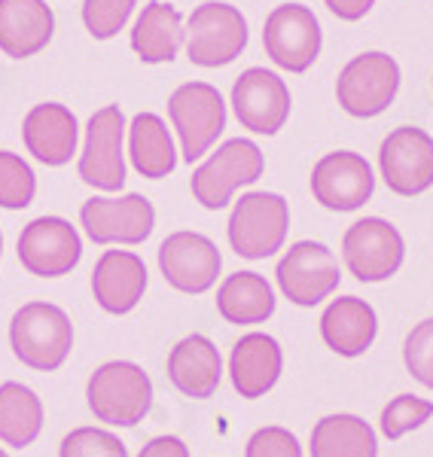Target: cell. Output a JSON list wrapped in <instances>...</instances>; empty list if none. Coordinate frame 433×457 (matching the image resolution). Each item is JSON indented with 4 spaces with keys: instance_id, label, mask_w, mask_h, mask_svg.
Instances as JSON below:
<instances>
[{
    "instance_id": "obj_22",
    "label": "cell",
    "mask_w": 433,
    "mask_h": 457,
    "mask_svg": "<svg viewBox=\"0 0 433 457\" xmlns=\"http://www.w3.org/2000/svg\"><path fill=\"white\" fill-rule=\"evenodd\" d=\"M55 12L46 0H0V53L31 58L53 43Z\"/></svg>"
},
{
    "instance_id": "obj_17",
    "label": "cell",
    "mask_w": 433,
    "mask_h": 457,
    "mask_svg": "<svg viewBox=\"0 0 433 457\" xmlns=\"http://www.w3.org/2000/svg\"><path fill=\"white\" fill-rule=\"evenodd\" d=\"M159 271L168 287H174L178 293L202 296L217 284L223 271V256L208 235L180 228L159 245Z\"/></svg>"
},
{
    "instance_id": "obj_27",
    "label": "cell",
    "mask_w": 433,
    "mask_h": 457,
    "mask_svg": "<svg viewBox=\"0 0 433 457\" xmlns=\"http://www.w3.org/2000/svg\"><path fill=\"white\" fill-rule=\"evenodd\" d=\"M308 457H379L376 427L361 415H324L312 427Z\"/></svg>"
},
{
    "instance_id": "obj_33",
    "label": "cell",
    "mask_w": 433,
    "mask_h": 457,
    "mask_svg": "<svg viewBox=\"0 0 433 457\" xmlns=\"http://www.w3.org/2000/svg\"><path fill=\"white\" fill-rule=\"evenodd\" d=\"M403 363L412 381H418L424 390H433V317H424L409 329L403 342Z\"/></svg>"
},
{
    "instance_id": "obj_34",
    "label": "cell",
    "mask_w": 433,
    "mask_h": 457,
    "mask_svg": "<svg viewBox=\"0 0 433 457\" xmlns=\"http://www.w3.org/2000/svg\"><path fill=\"white\" fill-rule=\"evenodd\" d=\"M245 457H305L299 439L293 436L287 427H260L245 445Z\"/></svg>"
},
{
    "instance_id": "obj_24",
    "label": "cell",
    "mask_w": 433,
    "mask_h": 457,
    "mask_svg": "<svg viewBox=\"0 0 433 457\" xmlns=\"http://www.w3.org/2000/svg\"><path fill=\"white\" fill-rule=\"evenodd\" d=\"M187 43V19L165 0H150L131 28V53L144 64H171Z\"/></svg>"
},
{
    "instance_id": "obj_9",
    "label": "cell",
    "mask_w": 433,
    "mask_h": 457,
    "mask_svg": "<svg viewBox=\"0 0 433 457\" xmlns=\"http://www.w3.org/2000/svg\"><path fill=\"white\" fill-rule=\"evenodd\" d=\"M79 226L95 245L135 247L144 245L156 228V208L141 193L92 195L79 208Z\"/></svg>"
},
{
    "instance_id": "obj_8",
    "label": "cell",
    "mask_w": 433,
    "mask_h": 457,
    "mask_svg": "<svg viewBox=\"0 0 433 457\" xmlns=\"http://www.w3.org/2000/svg\"><path fill=\"white\" fill-rule=\"evenodd\" d=\"M77 171L79 180L98 193H120L126 187V113L116 104L95 110L86 122Z\"/></svg>"
},
{
    "instance_id": "obj_13",
    "label": "cell",
    "mask_w": 433,
    "mask_h": 457,
    "mask_svg": "<svg viewBox=\"0 0 433 457\" xmlns=\"http://www.w3.org/2000/svg\"><path fill=\"white\" fill-rule=\"evenodd\" d=\"M379 171L394 195H424L433 187V137L418 125L394 129L379 146Z\"/></svg>"
},
{
    "instance_id": "obj_29",
    "label": "cell",
    "mask_w": 433,
    "mask_h": 457,
    "mask_svg": "<svg viewBox=\"0 0 433 457\" xmlns=\"http://www.w3.org/2000/svg\"><path fill=\"white\" fill-rule=\"evenodd\" d=\"M430 418H433L430 400H424V396H418V394H400L381 409L379 430L387 442H397L406 436V433L421 430Z\"/></svg>"
},
{
    "instance_id": "obj_16",
    "label": "cell",
    "mask_w": 433,
    "mask_h": 457,
    "mask_svg": "<svg viewBox=\"0 0 433 457\" xmlns=\"http://www.w3.org/2000/svg\"><path fill=\"white\" fill-rule=\"evenodd\" d=\"M376 193V171L361 153L333 150L312 168V195L321 208L336 213L361 211Z\"/></svg>"
},
{
    "instance_id": "obj_28",
    "label": "cell",
    "mask_w": 433,
    "mask_h": 457,
    "mask_svg": "<svg viewBox=\"0 0 433 457\" xmlns=\"http://www.w3.org/2000/svg\"><path fill=\"white\" fill-rule=\"evenodd\" d=\"M43 421V400L21 381H4L0 385V442L10 448H28L40 439Z\"/></svg>"
},
{
    "instance_id": "obj_30",
    "label": "cell",
    "mask_w": 433,
    "mask_h": 457,
    "mask_svg": "<svg viewBox=\"0 0 433 457\" xmlns=\"http://www.w3.org/2000/svg\"><path fill=\"white\" fill-rule=\"evenodd\" d=\"M37 195V174L19 153L0 150V208L25 211Z\"/></svg>"
},
{
    "instance_id": "obj_21",
    "label": "cell",
    "mask_w": 433,
    "mask_h": 457,
    "mask_svg": "<svg viewBox=\"0 0 433 457\" xmlns=\"http://www.w3.org/2000/svg\"><path fill=\"white\" fill-rule=\"evenodd\" d=\"M284 372V351L266 333H247L235 342L229 353V378L238 396L260 400L281 381Z\"/></svg>"
},
{
    "instance_id": "obj_12",
    "label": "cell",
    "mask_w": 433,
    "mask_h": 457,
    "mask_svg": "<svg viewBox=\"0 0 433 457\" xmlns=\"http://www.w3.org/2000/svg\"><path fill=\"white\" fill-rule=\"evenodd\" d=\"M262 49L269 62L287 73H305L321 58L324 31L305 4H281L266 16L262 25Z\"/></svg>"
},
{
    "instance_id": "obj_11",
    "label": "cell",
    "mask_w": 433,
    "mask_h": 457,
    "mask_svg": "<svg viewBox=\"0 0 433 457\" xmlns=\"http://www.w3.org/2000/svg\"><path fill=\"white\" fill-rule=\"evenodd\" d=\"M406 260L400 228L381 217H363L348 226L342 238V262L361 284H381L394 278Z\"/></svg>"
},
{
    "instance_id": "obj_1",
    "label": "cell",
    "mask_w": 433,
    "mask_h": 457,
    "mask_svg": "<svg viewBox=\"0 0 433 457\" xmlns=\"http://www.w3.org/2000/svg\"><path fill=\"white\" fill-rule=\"evenodd\" d=\"M10 348L21 366L34 372H55L73 351V323L53 302H28L10 320Z\"/></svg>"
},
{
    "instance_id": "obj_23",
    "label": "cell",
    "mask_w": 433,
    "mask_h": 457,
    "mask_svg": "<svg viewBox=\"0 0 433 457\" xmlns=\"http://www.w3.org/2000/svg\"><path fill=\"white\" fill-rule=\"evenodd\" d=\"M379 336L376 308L361 296L333 299L321 314V338L333 353L345 360H354L372 348Z\"/></svg>"
},
{
    "instance_id": "obj_19",
    "label": "cell",
    "mask_w": 433,
    "mask_h": 457,
    "mask_svg": "<svg viewBox=\"0 0 433 457\" xmlns=\"http://www.w3.org/2000/svg\"><path fill=\"white\" fill-rule=\"evenodd\" d=\"M21 141H25V150L31 153V159H37L40 165L62 168L77 156L79 122L71 107L58 104V101H43V104H34L25 113Z\"/></svg>"
},
{
    "instance_id": "obj_2",
    "label": "cell",
    "mask_w": 433,
    "mask_h": 457,
    "mask_svg": "<svg viewBox=\"0 0 433 457\" xmlns=\"http://www.w3.org/2000/svg\"><path fill=\"white\" fill-rule=\"evenodd\" d=\"M86 403L92 415L107 427H137L153 409V381L144 366L131 360H110L92 372L86 385Z\"/></svg>"
},
{
    "instance_id": "obj_32",
    "label": "cell",
    "mask_w": 433,
    "mask_h": 457,
    "mask_svg": "<svg viewBox=\"0 0 433 457\" xmlns=\"http://www.w3.org/2000/svg\"><path fill=\"white\" fill-rule=\"evenodd\" d=\"M58 457H129L126 442L101 427H77L58 445Z\"/></svg>"
},
{
    "instance_id": "obj_35",
    "label": "cell",
    "mask_w": 433,
    "mask_h": 457,
    "mask_svg": "<svg viewBox=\"0 0 433 457\" xmlns=\"http://www.w3.org/2000/svg\"><path fill=\"white\" fill-rule=\"evenodd\" d=\"M327 10L342 21H361L372 12L376 0H324Z\"/></svg>"
},
{
    "instance_id": "obj_36",
    "label": "cell",
    "mask_w": 433,
    "mask_h": 457,
    "mask_svg": "<svg viewBox=\"0 0 433 457\" xmlns=\"http://www.w3.org/2000/svg\"><path fill=\"white\" fill-rule=\"evenodd\" d=\"M137 457H189V448L178 436H156L146 442Z\"/></svg>"
},
{
    "instance_id": "obj_26",
    "label": "cell",
    "mask_w": 433,
    "mask_h": 457,
    "mask_svg": "<svg viewBox=\"0 0 433 457\" xmlns=\"http://www.w3.org/2000/svg\"><path fill=\"white\" fill-rule=\"evenodd\" d=\"M275 290L262 275L256 271H232L217 290V312L226 323L235 327H256L266 323L275 314Z\"/></svg>"
},
{
    "instance_id": "obj_6",
    "label": "cell",
    "mask_w": 433,
    "mask_h": 457,
    "mask_svg": "<svg viewBox=\"0 0 433 457\" xmlns=\"http://www.w3.org/2000/svg\"><path fill=\"white\" fill-rule=\"evenodd\" d=\"M168 120L180 144L183 162H202L214 150L220 135L226 131V101L211 83L193 79L174 88L168 98Z\"/></svg>"
},
{
    "instance_id": "obj_38",
    "label": "cell",
    "mask_w": 433,
    "mask_h": 457,
    "mask_svg": "<svg viewBox=\"0 0 433 457\" xmlns=\"http://www.w3.org/2000/svg\"><path fill=\"white\" fill-rule=\"evenodd\" d=\"M0 457H10V454H6V452H4V448H0Z\"/></svg>"
},
{
    "instance_id": "obj_25",
    "label": "cell",
    "mask_w": 433,
    "mask_h": 457,
    "mask_svg": "<svg viewBox=\"0 0 433 457\" xmlns=\"http://www.w3.org/2000/svg\"><path fill=\"white\" fill-rule=\"evenodd\" d=\"M129 162L146 180H162L178 168V144L159 113H137L129 122Z\"/></svg>"
},
{
    "instance_id": "obj_37",
    "label": "cell",
    "mask_w": 433,
    "mask_h": 457,
    "mask_svg": "<svg viewBox=\"0 0 433 457\" xmlns=\"http://www.w3.org/2000/svg\"><path fill=\"white\" fill-rule=\"evenodd\" d=\"M0 256H4V232H0Z\"/></svg>"
},
{
    "instance_id": "obj_5",
    "label": "cell",
    "mask_w": 433,
    "mask_h": 457,
    "mask_svg": "<svg viewBox=\"0 0 433 457\" xmlns=\"http://www.w3.org/2000/svg\"><path fill=\"white\" fill-rule=\"evenodd\" d=\"M251 28L238 6L204 0L187 16V58L196 68H226L247 49Z\"/></svg>"
},
{
    "instance_id": "obj_14",
    "label": "cell",
    "mask_w": 433,
    "mask_h": 457,
    "mask_svg": "<svg viewBox=\"0 0 433 457\" xmlns=\"http://www.w3.org/2000/svg\"><path fill=\"white\" fill-rule=\"evenodd\" d=\"M290 88L281 73L269 68H247L232 86V113L251 135L271 137L290 120Z\"/></svg>"
},
{
    "instance_id": "obj_4",
    "label": "cell",
    "mask_w": 433,
    "mask_h": 457,
    "mask_svg": "<svg viewBox=\"0 0 433 457\" xmlns=\"http://www.w3.org/2000/svg\"><path fill=\"white\" fill-rule=\"evenodd\" d=\"M229 245L241 260H269L287 245L290 235V204L278 193H245L232 204L229 223H226Z\"/></svg>"
},
{
    "instance_id": "obj_31",
    "label": "cell",
    "mask_w": 433,
    "mask_h": 457,
    "mask_svg": "<svg viewBox=\"0 0 433 457\" xmlns=\"http://www.w3.org/2000/svg\"><path fill=\"white\" fill-rule=\"evenodd\" d=\"M137 0H83V28L95 40H113L129 25Z\"/></svg>"
},
{
    "instance_id": "obj_18",
    "label": "cell",
    "mask_w": 433,
    "mask_h": 457,
    "mask_svg": "<svg viewBox=\"0 0 433 457\" xmlns=\"http://www.w3.org/2000/svg\"><path fill=\"white\" fill-rule=\"evenodd\" d=\"M146 281V262L135 250L110 247L92 269V296L104 314L126 317L141 305Z\"/></svg>"
},
{
    "instance_id": "obj_15",
    "label": "cell",
    "mask_w": 433,
    "mask_h": 457,
    "mask_svg": "<svg viewBox=\"0 0 433 457\" xmlns=\"http://www.w3.org/2000/svg\"><path fill=\"white\" fill-rule=\"evenodd\" d=\"M19 262L34 278H64L83 260V238L64 217H37L19 235Z\"/></svg>"
},
{
    "instance_id": "obj_3",
    "label": "cell",
    "mask_w": 433,
    "mask_h": 457,
    "mask_svg": "<svg viewBox=\"0 0 433 457\" xmlns=\"http://www.w3.org/2000/svg\"><path fill=\"white\" fill-rule=\"evenodd\" d=\"M266 171V156L251 137H229L193 171L189 189L204 211H223L238 189L254 187Z\"/></svg>"
},
{
    "instance_id": "obj_20",
    "label": "cell",
    "mask_w": 433,
    "mask_h": 457,
    "mask_svg": "<svg viewBox=\"0 0 433 457\" xmlns=\"http://www.w3.org/2000/svg\"><path fill=\"white\" fill-rule=\"evenodd\" d=\"M168 381L189 400H211L223 381V357L208 336H187L168 353Z\"/></svg>"
},
{
    "instance_id": "obj_7",
    "label": "cell",
    "mask_w": 433,
    "mask_h": 457,
    "mask_svg": "<svg viewBox=\"0 0 433 457\" xmlns=\"http://www.w3.org/2000/svg\"><path fill=\"white\" fill-rule=\"evenodd\" d=\"M403 73L400 64L387 53L370 49L354 55L339 71L336 79V101L354 120H376L397 101Z\"/></svg>"
},
{
    "instance_id": "obj_10",
    "label": "cell",
    "mask_w": 433,
    "mask_h": 457,
    "mask_svg": "<svg viewBox=\"0 0 433 457\" xmlns=\"http://www.w3.org/2000/svg\"><path fill=\"white\" fill-rule=\"evenodd\" d=\"M278 290L296 308H314L339 290L342 269L336 253L321 241H296L278 260Z\"/></svg>"
}]
</instances>
